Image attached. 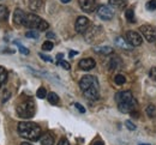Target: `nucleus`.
<instances>
[{"label":"nucleus","mask_w":156,"mask_h":145,"mask_svg":"<svg viewBox=\"0 0 156 145\" xmlns=\"http://www.w3.org/2000/svg\"><path fill=\"white\" fill-rule=\"evenodd\" d=\"M7 81V71L4 67H0V88Z\"/></svg>","instance_id":"22"},{"label":"nucleus","mask_w":156,"mask_h":145,"mask_svg":"<svg viewBox=\"0 0 156 145\" xmlns=\"http://www.w3.org/2000/svg\"><path fill=\"white\" fill-rule=\"evenodd\" d=\"M40 57H41V59H43L44 61H48V62H52L53 60L51 59V57H47V55H43L42 53H40Z\"/></svg>","instance_id":"34"},{"label":"nucleus","mask_w":156,"mask_h":145,"mask_svg":"<svg viewBox=\"0 0 156 145\" xmlns=\"http://www.w3.org/2000/svg\"><path fill=\"white\" fill-rule=\"evenodd\" d=\"M149 76H150V78H151L153 81H155V82H156V67H153V68L150 70Z\"/></svg>","instance_id":"31"},{"label":"nucleus","mask_w":156,"mask_h":145,"mask_svg":"<svg viewBox=\"0 0 156 145\" xmlns=\"http://www.w3.org/2000/svg\"><path fill=\"white\" fill-rule=\"evenodd\" d=\"M76 54H77V52H70V57H73Z\"/></svg>","instance_id":"39"},{"label":"nucleus","mask_w":156,"mask_h":145,"mask_svg":"<svg viewBox=\"0 0 156 145\" xmlns=\"http://www.w3.org/2000/svg\"><path fill=\"white\" fill-rule=\"evenodd\" d=\"M98 15L103 21H111L114 17V10L113 7H109L107 5H101L98 9Z\"/></svg>","instance_id":"7"},{"label":"nucleus","mask_w":156,"mask_h":145,"mask_svg":"<svg viewBox=\"0 0 156 145\" xmlns=\"http://www.w3.org/2000/svg\"><path fill=\"white\" fill-rule=\"evenodd\" d=\"M139 145H150V144H139Z\"/></svg>","instance_id":"43"},{"label":"nucleus","mask_w":156,"mask_h":145,"mask_svg":"<svg viewBox=\"0 0 156 145\" xmlns=\"http://www.w3.org/2000/svg\"><path fill=\"white\" fill-rule=\"evenodd\" d=\"M17 129H18L20 137H23L28 140H33V142L39 140L41 134H42L41 127L34 123H20Z\"/></svg>","instance_id":"3"},{"label":"nucleus","mask_w":156,"mask_h":145,"mask_svg":"<svg viewBox=\"0 0 156 145\" xmlns=\"http://www.w3.org/2000/svg\"><path fill=\"white\" fill-rule=\"evenodd\" d=\"M79 88L85 96V98L90 101H96L100 97V83L95 76H84L80 82Z\"/></svg>","instance_id":"1"},{"label":"nucleus","mask_w":156,"mask_h":145,"mask_svg":"<svg viewBox=\"0 0 156 145\" xmlns=\"http://www.w3.org/2000/svg\"><path fill=\"white\" fill-rule=\"evenodd\" d=\"M94 145H105V144H103L102 142H96V143H95Z\"/></svg>","instance_id":"41"},{"label":"nucleus","mask_w":156,"mask_h":145,"mask_svg":"<svg viewBox=\"0 0 156 145\" xmlns=\"http://www.w3.org/2000/svg\"><path fill=\"white\" fill-rule=\"evenodd\" d=\"M47 100L51 104H58L59 103V96L55 92H49L47 95Z\"/></svg>","instance_id":"19"},{"label":"nucleus","mask_w":156,"mask_h":145,"mask_svg":"<svg viewBox=\"0 0 156 145\" xmlns=\"http://www.w3.org/2000/svg\"><path fill=\"white\" fill-rule=\"evenodd\" d=\"M115 101L120 112L122 113H133L137 109V101L131 91L118 92L115 96Z\"/></svg>","instance_id":"2"},{"label":"nucleus","mask_w":156,"mask_h":145,"mask_svg":"<svg viewBox=\"0 0 156 145\" xmlns=\"http://www.w3.org/2000/svg\"><path fill=\"white\" fill-rule=\"evenodd\" d=\"M80 9L87 12V13H91L96 10V0H78Z\"/></svg>","instance_id":"10"},{"label":"nucleus","mask_w":156,"mask_h":145,"mask_svg":"<svg viewBox=\"0 0 156 145\" xmlns=\"http://www.w3.org/2000/svg\"><path fill=\"white\" fill-rule=\"evenodd\" d=\"M58 64L62 67V68H65V70H70V68H71V65H70L67 61H65V60H60Z\"/></svg>","instance_id":"30"},{"label":"nucleus","mask_w":156,"mask_h":145,"mask_svg":"<svg viewBox=\"0 0 156 145\" xmlns=\"http://www.w3.org/2000/svg\"><path fill=\"white\" fill-rule=\"evenodd\" d=\"M24 26L33 29V30L36 29L39 31H44L49 28V24L35 13H28L25 17V21H24Z\"/></svg>","instance_id":"4"},{"label":"nucleus","mask_w":156,"mask_h":145,"mask_svg":"<svg viewBox=\"0 0 156 145\" xmlns=\"http://www.w3.org/2000/svg\"><path fill=\"white\" fill-rule=\"evenodd\" d=\"M95 65H96V62H95L94 59H91V58L82 59L80 61L78 62L79 68L83 70V71H90V70H93V68L95 67Z\"/></svg>","instance_id":"11"},{"label":"nucleus","mask_w":156,"mask_h":145,"mask_svg":"<svg viewBox=\"0 0 156 145\" xmlns=\"http://www.w3.org/2000/svg\"><path fill=\"white\" fill-rule=\"evenodd\" d=\"M18 44V43H17ZM18 48H20V52L22 53V54H24V55H28L29 54V50L24 47V46H20V44H18Z\"/></svg>","instance_id":"32"},{"label":"nucleus","mask_w":156,"mask_h":145,"mask_svg":"<svg viewBox=\"0 0 156 145\" xmlns=\"http://www.w3.org/2000/svg\"><path fill=\"white\" fill-rule=\"evenodd\" d=\"M47 91H46V89L44 88H39L37 89V91H36V96L39 97V98H44V97H47Z\"/></svg>","instance_id":"28"},{"label":"nucleus","mask_w":156,"mask_h":145,"mask_svg":"<svg viewBox=\"0 0 156 145\" xmlns=\"http://www.w3.org/2000/svg\"><path fill=\"white\" fill-rule=\"evenodd\" d=\"M20 145H31L30 143H27V142H24V143H22Z\"/></svg>","instance_id":"42"},{"label":"nucleus","mask_w":156,"mask_h":145,"mask_svg":"<svg viewBox=\"0 0 156 145\" xmlns=\"http://www.w3.org/2000/svg\"><path fill=\"white\" fill-rule=\"evenodd\" d=\"M125 125H126V127H127L129 129H131V131H135V129H136V126L132 124L130 120H127V121L125 123Z\"/></svg>","instance_id":"33"},{"label":"nucleus","mask_w":156,"mask_h":145,"mask_svg":"<svg viewBox=\"0 0 156 145\" xmlns=\"http://www.w3.org/2000/svg\"><path fill=\"white\" fill-rule=\"evenodd\" d=\"M125 17H126V19H127V21L131 22V23H135V22H136V17H135V11H133L132 9H129V10H126Z\"/></svg>","instance_id":"24"},{"label":"nucleus","mask_w":156,"mask_h":145,"mask_svg":"<svg viewBox=\"0 0 156 145\" xmlns=\"http://www.w3.org/2000/svg\"><path fill=\"white\" fill-rule=\"evenodd\" d=\"M87 31H88V33H87L85 37H87V41L89 42L90 41V37H95L96 34L101 31V28H100V26H94V28H91L90 30H87Z\"/></svg>","instance_id":"17"},{"label":"nucleus","mask_w":156,"mask_h":145,"mask_svg":"<svg viewBox=\"0 0 156 145\" xmlns=\"http://www.w3.org/2000/svg\"><path fill=\"white\" fill-rule=\"evenodd\" d=\"M47 37H48V39H51V37H55V35H54V33H47Z\"/></svg>","instance_id":"37"},{"label":"nucleus","mask_w":156,"mask_h":145,"mask_svg":"<svg viewBox=\"0 0 156 145\" xmlns=\"http://www.w3.org/2000/svg\"><path fill=\"white\" fill-rule=\"evenodd\" d=\"M120 65H121V62H120V60L118 59L117 57H115V58H112L111 61H109V68H111L112 71H113V70H117V68L120 67Z\"/></svg>","instance_id":"23"},{"label":"nucleus","mask_w":156,"mask_h":145,"mask_svg":"<svg viewBox=\"0 0 156 145\" xmlns=\"http://www.w3.org/2000/svg\"><path fill=\"white\" fill-rule=\"evenodd\" d=\"M42 6H43V0H29V9L33 12L41 11Z\"/></svg>","instance_id":"13"},{"label":"nucleus","mask_w":156,"mask_h":145,"mask_svg":"<svg viewBox=\"0 0 156 145\" xmlns=\"http://www.w3.org/2000/svg\"><path fill=\"white\" fill-rule=\"evenodd\" d=\"M41 144L42 145H53L54 144V137L51 133H44L41 137Z\"/></svg>","instance_id":"14"},{"label":"nucleus","mask_w":156,"mask_h":145,"mask_svg":"<svg viewBox=\"0 0 156 145\" xmlns=\"http://www.w3.org/2000/svg\"><path fill=\"white\" fill-rule=\"evenodd\" d=\"M53 47H54V44H53V42L52 41H44L43 42V44H42V49H43V50H46V52L52 50V49H53Z\"/></svg>","instance_id":"27"},{"label":"nucleus","mask_w":156,"mask_h":145,"mask_svg":"<svg viewBox=\"0 0 156 145\" xmlns=\"http://www.w3.org/2000/svg\"><path fill=\"white\" fill-rule=\"evenodd\" d=\"M25 17H27V13H24L20 9H17L15 11V13H13V22H15V24H17V25H24Z\"/></svg>","instance_id":"12"},{"label":"nucleus","mask_w":156,"mask_h":145,"mask_svg":"<svg viewBox=\"0 0 156 145\" xmlns=\"http://www.w3.org/2000/svg\"><path fill=\"white\" fill-rule=\"evenodd\" d=\"M57 59H58V62L60 61V60H62V54H58V55H57Z\"/></svg>","instance_id":"38"},{"label":"nucleus","mask_w":156,"mask_h":145,"mask_svg":"<svg viewBox=\"0 0 156 145\" xmlns=\"http://www.w3.org/2000/svg\"><path fill=\"white\" fill-rule=\"evenodd\" d=\"M17 114L20 118L30 119L35 114V102L31 98H25L17 105Z\"/></svg>","instance_id":"5"},{"label":"nucleus","mask_w":156,"mask_h":145,"mask_svg":"<svg viewBox=\"0 0 156 145\" xmlns=\"http://www.w3.org/2000/svg\"><path fill=\"white\" fill-rule=\"evenodd\" d=\"M109 5L113 9H124L127 5V0H109Z\"/></svg>","instance_id":"16"},{"label":"nucleus","mask_w":156,"mask_h":145,"mask_svg":"<svg viewBox=\"0 0 156 145\" xmlns=\"http://www.w3.org/2000/svg\"><path fill=\"white\" fill-rule=\"evenodd\" d=\"M126 41L132 47H138L142 44V36L136 31H127L126 33Z\"/></svg>","instance_id":"9"},{"label":"nucleus","mask_w":156,"mask_h":145,"mask_svg":"<svg viewBox=\"0 0 156 145\" xmlns=\"http://www.w3.org/2000/svg\"><path fill=\"white\" fill-rule=\"evenodd\" d=\"M9 17V10L6 6L4 5H0V22L2 21H6Z\"/></svg>","instance_id":"18"},{"label":"nucleus","mask_w":156,"mask_h":145,"mask_svg":"<svg viewBox=\"0 0 156 145\" xmlns=\"http://www.w3.org/2000/svg\"><path fill=\"white\" fill-rule=\"evenodd\" d=\"M60 1H61L62 4H67V2H70L71 0H60Z\"/></svg>","instance_id":"40"},{"label":"nucleus","mask_w":156,"mask_h":145,"mask_svg":"<svg viewBox=\"0 0 156 145\" xmlns=\"http://www.w3.org/2000/svg\"><path fill=\"white\" fill-rule=\"evenodd\" d=\"M140 33L143 35V37L147 40L148 42H155L156 41V28L153 25H149V24H144L142 25L140 28Z\"/></svg>","instance_id":"6"},{"label":"nucleus","mask_w":156,"mask_h":145,"mask_svg":"<svg viewBox=\"0 0 156 145\" xmlns=\"http://www.w3.org/2000/svg\"><path fill=\"white\" fill-rule=\"evenodd\" d=\"M147 9L150 10V11H154L156 10V0H150L147 2Z\"/></svg>","instance_id":"29"},{"label":"nucleus","mask_w":156,"mask_h":145,"mask_svg":"<svg viewBox=\"0 0 156 145\" xmlns=\"http://www.w3.org/2000/svg\"><path fill=\"white\" fill-rule=\"evenodd\" d=\"M90 25V22L89 19L85 17V16H79L77 19H76V23H75V28H76V31L79 33V34H83L88 30Z\"/></svg>","instance_id":"8"},{"label":"nucleus","mask_w":156,"mask_h":145,"mask_svg":"<svg viewBox=\"0 0 156 145\" xmlns=\"http://www.w3.org/2000/svg\"><path fill=\"white\" fill-rule=\"evenodd\" d=\"M58 145H70V143H69V140H67L66 138H61V139L59 140Z\"/></svg>","instance_id":"35"},{"label":"nucleus","mask_w":156,"mask_h":145,"mask_svg":"<svg viewBox=\"0 0 156 145\" xmlns=\"http://www.w3.org/2000/svg\"><path fill=\"white\" fill-rule=\"evenodd\" d=\"M145 113L149 118H155L156 116V107L154 104H149L145 109Z\"/></svg>","instance_id":"21"},{"label":"nucleus","mask_w":156,"mask_h":145,"mask_svg":"<svg viewBox=\"0 0 156 145\" xmlns=\"http://www.w3.org/2000/svg\"><path fill=\"white\" fill-rule=\"evenodd\" d=\"M95 50L98 53H101V54H105V55H108L111 53H113V49L108 46H105V47H98V48H95Z\"/></svg>","instance_id":"20"},{"label":"nucleus","mask_w":156,"mask_h":145,"mask_svg":"<svg viewBox=\"0 0 156 145\" xmlns=\"http://www.w3.org/2000/svg\"><path fill=\"white\" fill-rule=\"evenodd\" d=\"M25 36L28 37V39H39V31H36V30H30V31H27L25 33Z\"/></svg>","instance_id":"26"},{"label":"nucleus","mask_w":156,"mask_h":145,"mask_svg":"<svg viewBox=\"0 0 156 145\" xmlns=\"http://www.w3.org/2000/svg\"><path fill=\"white\" fill-rule=\"evenodd\" d=\"M115 44H117L118 47H120V48H122V49H126V50L132 49V48H131L132 46L126 41V39H122V37H118L117 40H115Z\"/></svg>","instance_id":"15"},{"label":"nucleus","mask_w":156,"mask_h":145,"mask_svg":"<svg viewBox=\"0 0 156 145\" xmlns=\"http://www.w3.org/2000/svg\"><path fill=\"white\" fill-rule=\"evenodd\" d=\"M75 107L77 108L78 110L80 112V113H85V108H84L83 105H80V104H79V103H75Z\"/></svg>","instance_id":"36"},{"label":"nucleus","mask_w":156,"mask_h":145,"mask_svg":"<svg viewBox=\"0 0 156 145\" xmlns=\"http://www.w3.org/2000/svg\"><path fill=\"white\" fill-rule=\"evenodd\" d=\"M114 82H115L117 85H122V84H125V82H126V78L122 74H117L114 77Z\"/></svg>","instance_id":"25"}]
</instances>
